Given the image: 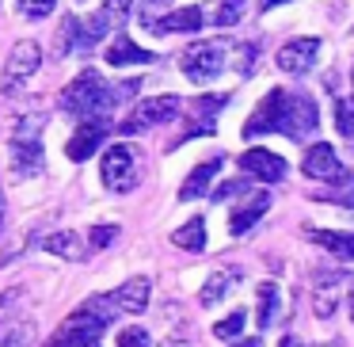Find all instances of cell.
I'll use <instances>...</instances> for the list:
<instances>
[{
  "mask_svg": "<svg viewBox=\"0 0 354 347\" xmlns=\"http://www.w3.org/2000/svg\"><path fill=\"white\" fill-rule=\"evenodd\" d=\"M316 126H320V115H316L313 96L274 88L259 103V111L244 123V138H255V134H286L293 141H308L316 134Z\"/></svg>",
  "mask_w": 354,
  "mask_h": 347,
  "instance_id": "6da1fadb",
  "label": "cell"
},
{
  "mask_svg": "<svg viewBox=\"0 0 354 347\" xmlns=\"http://www.w3.org/2000/svg\"><path fill=\"white\" fill-rule=\"evenodd\" d=\"M115 313H118L115 294H111V298L84 301V305L57 328V336L50 339L46 347H103V332L115 321Z\"/></svg>",
  "mask_w": 354,
  "mask_h": 347,
  "instance_id": "7a4b0ae2",
  "label": "cell"
},
{
  "mask_svg": "<svg viewBox=\"0 0 354 347\" xmlns=\"http://www.w3.org/2000/svg\"><path fill=\"white\" fill-rule=\"evenodd\" d=\"M122 100L118 88H107L95 69H84L69 88L62 92V107L77 118H107V111Z\"/></svg>",
  "mask_w": 354,
  "mask_h": 347,
  "instance_id": "3957f363",
  "label": "cell"
},
{
  "mask_svg": "<svg viewBox=\"0 0 354 347\" xmlns=\"http://www.w3.org/2000/svg\"><path fill=\"white\" fill-rule=\"evenodd\" d=\"M42 130L46 118L42 115H24L12 134V168L19 176H39L42 172Z\"/></svg>",
  "mask_w": 354,
  "mask_h": 347,
  "instance_id": "277c9868",
  "label": "cell"
},
{
  "mask_svg": "<svg viewBox=\"0 0 354 347\" xmlns=\"http://www.w3.org/2000/svg\"><path fill=\"white\" fill-rule=\"evenodd\" d=\"M225 42H194V46L183 50V57H179V69L187 73L191 80H214L217 73L225 69Z\"/></svg>",
  "mask_w": 354,
  "mask_h": 347,
  "instance_id": "5b68a950",
  "label": "cell"
},
{
  "mask_svg": "<svg viewBox=\"0 0 354 347\" xmlns=\"http://www.w3.org/2000/svg\"><path fill=\"white\" fill-rule=\"evenodd\" d=\"M179 96H156V100H145L133 107V115L122 123V134H145L160 123H176L179 118Z\"/></svg>",
  "mask_w": 354,
  "mask_h": 347,
  "instance_id": "8992f818",
  "label": "cell"
},
{
  "mask_svg": "<svg viewBox=\"0 0 354 347\" xmlns=\"http://www.w3.org/2000/svg\"><path fill=\"white\" fill-rule=\"evenodd\" d=\"M133 184H138V161H133V149L130 145H111L107 157H103V187L115 195H126L133 191Z\"/></svg>",
  "mask_w": 354,
  "mask_h": 347,
  "instance_id": "52a82bcc",
  "label": "cell"
},
{
  "mask_svg": "<svg viewBox=\"0 0 354 347\" xmlns=\"http://www.w3.org/2000/svg\"><path fill=\"white\" fill-rule=\"evenodd\" d=\"M301 172L313 179H320V184H346L351 179V172L339 164L335 149L328 145V141H316L313 149L305 153V161H301Z\"/></svg>",
  "mask_w": 354,
  "mask_h": 347,
  "instance_id": "ba28073f",
  "label": "cell"
},
{
  "mask_svg": "<svg viewBox=\"0 0 354 347\" xmlns=\"http://www.w3.org/2000/svg\"><path fill=\"white\" fill-rule=\"evenodd\" d=\"M346 290H351V275H343V271H324V275H316V290H313L316 317L328 321V317L339 309V301L346 298Z\"/></svg>",
  "mask_w": 354,
  "mask_h": 347,
  "instance_id": "9c48e42d",
  "label": "cell"
},
{
  "mask_svg": "<svg viewBox=\"0 0 354 347\" xmlns=\"http://www.w3.org/2000/svg\"><path fill=\"white\" fill-rule=\"evenodd\" d=\"M316 62H320V39H293L278 50V69L290 77H305Z\"/></svg>",
  "mask_w": 354,
  "mask_h": 347,
  "instance_id": "30bf717a",
  "label": "cell"
},
{
  "mask_svg": "<svg viewBox=\"0 0 354 347\" xmlns=\"http://www.w3.org/2000/svg\"><path fill=\"white\" fill-rule=\"evenodd\" d=\"M240 168H244L252 179H263V184H278V179H286L290 164H286L278 153H270V149H248V153L240 157Z\"/></svg>",
  "mask_w": 354,
  "mask_h": 347,
  "instance_id": "8fae6325",
  "label": "cell"
},
{
  "mask_svg": "<svg viewBox=\"0 0 354 347\" xmlns=\"http://www.w3.org/2000/svg\"><path fill=\"white\" fill-rule=\"evenodd\" d=\"M62 54H88V50L100 42V31H95L92 19H80V16H69L62 24Z\"/></svg>",
  "mask_w": 354,
  "mask_h": 347,
  "instance_id": "7c38bea8",
  "label": "cell"
},
{
  "mask_svg": "<svg viewBox=\"0 0 354 347\" xmlns=\"http://www.w3.org/2000/svg\"><path fill=\"white\" fill-rule=\"evenodd\" d=\"M103 138H107V118H88V123L73 134V141L65 145V153H69V161H88V157L100 149Z\"/></svg>",
  "mask_w": 354,
  "mask_h": 347,
  "instance_id": "4fadbf2b",
  "label": "cell"
},
{
  "mask_svg": "<svg viewBox=\"0 0 354 347\" xmlns=\"http://www.w3.org/2000/svg\"><path fill=\"white\" fill-rule=\"evenodd\" d=\"M206 24V8H179V12H168L160 16L156 24H149L153 35H183V31H198Z\"/></svg>",
  "mask_w": 354,
  "mask_h": 347,
  "instance_id": "5bb4252c",
  "label": "cell"
},
{
  "mask_svg": "<svg viewBox=\"0 0 354 347\" xmlns=\"http://www.w3.org/2000/svg\"><path fill=\"white\" fill-rule=\"evenodd\" d=\"M267 206H270V195H252V199H248L244 206H236V210H232V217H229L232 237H244V233L252 229V225L259 222L263 214H267Z\"/></svg>",
  "mask_w": 354,
  "mask_h": 347,
  "instance_id": "9a60e30c",
  "label": "cell"
},
{
  "mask_svg": "<svg viewBox=\"0 0 354 347\" xmlns=\"http://www.w3.org/2000/svg\"><path fill=\"white\" fill-rule=\"evenodd\" d=\"M221 157H214V161H206V164H198V168L191 172V176L183 179V187H179V199L183 202H191V199H202L206 195V187H209V179L217 176V168H221Z\"/></svg>",
  "mask_w": 354,
  "mask_h": 347,
  "instance_id": "2e32d148",
  "label": "cell"
},
{
  "mask_svg": "<svg viewBox=\"0 0 354 347\" xmlns=\"http://www.w3.org/2000/svg\"><path fill=\"white\" fill-rule=\"evenodd\" d=\"M39 65H42V50L35 46V42H19V46L12 50V57H8V80L31 77Z\"/></svg>",
  "mask_w": 354,
  "mask_h": 347,
  "instance_id": "e0dca14e",
  "label": "cell"
},
{
  "mask_svg": "<svg viewBox=\"0 0 354 347\" xmlns=\"http://www.w3.org/2000/svg\"><path fill=\"white\" fill-rule=\"evenodd\" d=\"M308 237L320 248H328L335 260H354V233H335V229H308Z\"/></svg>",
  "mask_w": 354,
  "mask_h": 347,
  "instance_id": "ac0fdd59",
  "label": "cell"
},
{
  "mask_svg": "<svg viewBox=\"0 0 354 347\" xmlns=\"http://www.w3.org/2000/svg\"><path fill=\"white\" fill-rule=\"evenodd\" d=\"M236 283H240V267L214 271V275H209V283L202 286V305H217L225 294H232V286H236Z\"/></svg>",
  "mask_w": 354,
  "mask_h": 347,
  "instance_id": "d6986e66",
  "label": "cell"
},
{
  "mask_svg": "<svg viewBox=\"0 0 354 347\" xmlns=\"http://www.w3.org/2000/svg\"><path fill=\"white\" fill-rule=\"evenodd\" d=\"M115 301H118V309H126V313H145V305H149V278H141V275L130 278V283L115 294Z\"/></svg>",
  "mask_w": 354,
  "mask_h": 347,
  "instance_id": "ffe728a7",
  "label": "cell"
},
{
  "mask_svg": "<svg viewBox=\"0 0 354 347\" xmlns=\"http://www.w3.org/2000/svg\"><path fill=\"white\" fill-rule=\"evenodd\" d=\"M107 62L111 65H145V62H153V54H149V50H141L133 39H126V35H122V39L111 42Z\"/></svg>",
  "mask_w": 354,
  "mask_h": 347,
  "instance_id": "44dd1931",
  "label": "cell"
},
{
  "mask_svg": "<svg viewBox=\"0 0 354 347\" xmlns=\"http://www.w3.org/2000/svg\"><path fill=\"white\" fill-rule=\"evenodd\" d=\"M171 240H176L179 248H187V252H202V248H206V222L194 217V222L183 225V229L171 233Z\"/></svg>",
  "mask_w": 354,
  "mask_h": 347,
  "instance_id": "7402d4cb",
  "label": "cell"
},
{
  "mask_svg": "<svg viewBox=\"0 0 354 347\" xmlns=\"http://www.w3.org/2000/svg\"><path fill=\"white\" fill-rule=\"evenodd\" d=\"M255 301H259L255 324H259V328H270V321H274V309H278V286H274V283H263L259 290H255Z\"/></svg>",
  "mask_w": 354,
  "mask_h": 347,
  "instance_id": "603a6c76",
  "label": "cell"
},
{
  "mask_svg": "<svg viewBox=\"0 0 354 347\" xmlns=\"http://www.w3.org/2000/svg\"><path fill=\"white\" fill-rule=\"evenodd\" d=\"M244 8H248V0H217L214 8H209V24H217V27H232V24H240L244 19Z\"/></svg>",
  "mask_w": 354,
  "mask_h": 347,
  "instance_id": "cb8c5ba5",
  "label": "cell"
},
{
  "mask_svg": "<svg viewBox=\"0 0 354 347\" xmlns=\"http://www.w3.org/2000/svg\"><path fill=\"white\" fill-rule=\"evenodd\" d=\"M335 126H339V134L354 145V100H339L335 103Z\"/></svg>",
  "mask_w": 354,
  "mask_h": 347,
  "instance_id": "d4e9b609",
  "label": "cell"
},
{
  "mask_svg": "<svg viewBox=\"0 0 354 347\" xmlns=\"http://www.w3.org/2000/svg\"><path fill=\"white\" fill-rule=\"evenodd\" d=\"M46 248H50V252L69 256V260H80V256H84V248H80V240L73 237V233H62V237H50V240H46Z\"/></svg>",
  "mask_w": 354,
  "mask_h": 347,
  "instance_id": "484cf974",
  "label": "cell"
},
{
  "mask_svg": "<svg viewBox=\"0 0 354 347\" xmlns=\"http://www.w3.org/2000/svg\"><path fill=\"white\" fill-rule=\"evenodd\" d=\"M57 0H19V12H24L27 19H46L50 12H54Z\"/></svg>",
  "mask_w": 354,
  "mask_h": 347,
  "instance_id": "4316f807",
  "label": "cell"
},
{
  "mask_svg": "<svg viewBox=\"0 0 354 347\" xmlns=\"http://www.w3.org/2000/svg\"><path fill=\"white\" fill-rule=\"evenodd\" d=\"M240 332H244V313H232L229 321H221V324H214V336L217 339H232V336H240Z\"/></svg>",
  "mask_w": 354,
  "mask_h": 347,
  "instance_id": "83f0119b",
  "label": "cell"
},
{
  "mask_svg": "<svg viewBox=\"0 0 354 347\" xmlns=\"http://www.w3.org/2000/svg\"><path fill=\"white\" fill-rule=\"evenodd\" d=\"M130 4H133V0H103L100 12L111 19V24H122V19L130 16Z\"/></svg>",
  "mask_w": 354,
  "mask_h": 347,
  "instance_id": "f1b7e54d",
  "label": "cell"
},
{
  "mask_svg": "<svg viewBox=\"0 0 354 347\" xmlns=\"http://www.w3.org/2000/svg\"><path fill=\"white\" fill-rule=\"evenodd\" d=\"M118 237V225H95L92 229V248H111Z\"/></svg>",
  "mask_w": 354,
  "mask_h": 347,
  "instance_id": "f546056e",
  "label": "cell"
},
{
  "mask_svg": "<svg viewBox=\"0 0 354 347\" xmlns=\"http://www.w3.org/2000/svg\"><path fill=\"white\" fill-rule=\"evenodd\" d=\"M118 347H149V332L133 324V328H126L122 336H118Z\"/></svg>",
  "mask_w": 354,
  "mask_h": 347,
  "instance_id": "4dcf8cb0",
  "label": "cell"
},
{
  "mask_svg": "<svg viewBox=\"0 0 354 347\" xmlns=\"http://www.w3.org/2000/svg\"><path fill=\"white\" fill-rule=\"evenodd\" d=\"M168 4H171V0H141V19H145V27L153 24V19H156V12H160V8H168Z\"/></svg>",
  "mask_w": 354,
  "mask_h": 347,
  "instance_id": "1f68e13d",
  "label": "cell"
},
{
  "mask_svg": "<svg viewBox=\"0 0 354 347\" xmlns=\"http://www.w3.org/2000/svg\"><path fill=\"white\" fill-rule=\"evenodd\" d=\"M232 347H263L259 339H240V344H232Z\"/></svg>",
  "mask_w": 354,
  "mask_h": 347,
  "instance_id": "d6a6232c",
  "label": "cell"
},
{
  "mask_svg": "<svg viewBox=\"0 0 354 347\" xmlns=\"http://www.w3.org/2000/svg\"><path fill=\"white\" fill-rule=\"evenodd\" d=\"M278 347H301V344H297V339H293V336H286V339H282V344H278Z\"/></svg>",
  "mask_w": 354,
  "mask_h": 347,
  "instance_id": "836d02e7",
  "label": "cell"
},
{
  "mask_svg": "<svg viewBox=\"0 0 354 347\" xmlns=\"http://www.w3.org/2000/svg\"><path fill=\"white\" fill-rule=\"evenodd\" d=\"M346 301H351V317H354V278H351V294H346Z\"/></svg>",
  "mask_w": 354,
  "mask_h": 347,
  "instance_id": "e575fe53",
  "label": "cell"
},
{
  "mask_svg": "<svg viewBox=\"0 0 354 347\" xmlns=\"http://www.w3.org/2000/svg\"><path fill=\"white\" fill-rule=\"evenodd\" d=\"M274 4H282V0H263V8H274Z\"/></svg>",
  "mask_w": 354,
  "mask_h": 347,
  "instance_id": "d590c367",
  "label": "cell"
},
{
  "mask_svg": "<svg viewBox=\"0 0 354 347\" xmlns=\"http://www.w3.org/2000/svg\"><path fill=\"white\" fill-rule=\"evenodd\" d=\"M0 229H4V199H0Z\"/></svg>",
  "mask_w": 354,
  "mask_h": 347,
  "instance_id": "8d00e7d4",
  "label": "cell"
}]
</instances>
